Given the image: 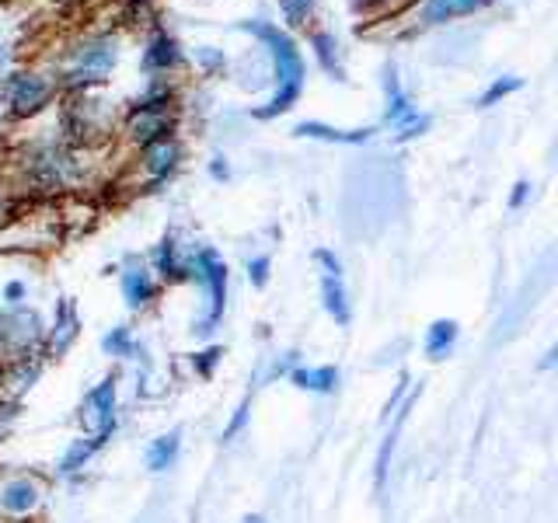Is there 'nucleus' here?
Wrapping results in <instances>:
<instances>
[{"instance_id":"obj_6","label":"nucleus","mask_w":558,"mask_h":523,"mask_svg":"<svg viewBox=\"0 0 558 523\" xmlns=\"http://www.w3.org/2000/svg\"><path fill=\"white\" fill-rule=\"evenodd\" d=\"M81 419L91 433L116 436L119 429V374H109L95 384L81 401Z\"/></svg>"},{"instance_id":"obj_33","label":"nucleus","mask_w":558,"mask_h":523,"mask_svg":"<svg viewBox=\"0 0 558 523\" xmlns=\"http://www.w3.org/2000/svg\"><path fill=\"white\" fill-rule=\"evenodd\" d=\"M279 7H283L290 25H304L307 14H311V7H314V0H279Z\"/></svg>"},{"instance_id":"obj_10","label":"nucleus","mask_w":558,"mask_h":523,"mask_svg":"<svg viewBox=\"0 0 558 523\" xmlns=\"http://www.w3.org/2000/svg\"><path fill=\"white\" fill-rule=\"evenodd\" d=\"M419 394H422V388H419V391L412 388V391H409V398H405L402 405L395 408V415H391V419H388V433H384L381 447H377V464H374V492H384V485H388L391 454H395V447H398V436H402V429H405V422H409V412H412V408H416Z\"/></svg>"},{"instance_id":"obj_28","label":"nucleus","mask_w":558,"mask_h":523,"mask_svg":"<svg viewBox=\"0 0 558 523\" xmlns=\"http://www.w3.org/2000/svg\"><path fill=\"white\" fill-rule=\"evenodd\" d=\"M314 49H318V60H321V67L328 70L332 77H342V67H339V56H335V39L328 32H318L314 35Z\"/></svg>"},{"instance_id":"obj_40","label":"nucleus","mask_w":558,"mask_h":523,"mask_svg":"<svg viewBox=\"0 0 558 523\" xmlns=\"http://www.w3.org/2000/svg\"><path fill=\"white\" fill-rule=\"evenodd\" d=\"M555 360H558V346H552V349L545 353V360H541V370H552Z\"/></svg>"},{"instance_id":"obj_32","label":"nucleus","mask_w":558,"mask_h":523,"mask_svg":"<svg viewBox=\"0 0 558 523\" xmlns=\"http://www.w3.org/2000/svg\"><path fill=\"white\" fill-rule=\"evenodd\" d=\"M517 88H520V81H517V77H506V81H496L489 91H485V95H482V102H478V105H482V109H489V105H496L499 98L513 95V91H517Z\"/></svg>"},{"instance_id":"obj_11","label":"nucleus","mask_w":558,"mask_h":523,"mask_svg":"<svg viewBox=\"0 0 558 523\" xmlns=\"http://www.w3.org/2000/svg\"><path fill=\"white\" fill-rule=\"evenodd\" d=\"M116 67V46L109 39L88 42L74 53V67H70V81L88 84V81H105V74Z\"/></svg>"},{"instance_id":"obj_20","label":"nucleus","mask_w":558,"mask_h":523,"mask_svg":"<svg viewBox=\"0 0 558 523\" xmlns=\"http://www.w3.org/2000/svg\"><path fill=\"white\" fill-rule=\"evenodd\" d=\"M178 454H182V429H168L157 440H150L147 447V468L154 475H164L168 468H175Z\"/></svg>"},{"instance_id":"obj_25","label":"nucleus","mask_w":558,"mask_h":523,"mask_svg":"<svg viewBox=\"0 0 558 523\" xmlns=\"http://www.w3.org/2000/svg\"><path fill=\"white\" fill-rule=\"evenodd\" d=\"M143 63H147L150 70H168L171 63H178V49H175V42L168 39V35H157L154 42H150V49H147V56H143Z\"/></svg>"},{"instance_id":"obj_14","label":"nucleus","mask_w":558,"mask_h":523,"mask_svg":"<svg viewBox=\"0 0 558 523\" xmlns=\"http://www.w3.org/2000/svg\"><path fill=\"white\" fill-rule=\"evenodd\" d=\"M150 269H154V276L164 279V283H185V279H192V259L182 255V245L175 241V234H168V238L154 248Z\"/></svg>"},{"instance_id":"obj_12","label":"nucleus","mask_w":558,"mask_h":523,"mask_svg":"<svg viewBox=\"0 0 558 523\" xmlns=\"http://www.w3.org/2000/svg\"><path fill=\"white\" fill-rule=\"evenodd\" d=\"M4 95L14 116H32V112H39L49 102V84L39 74H11Z\"/></svg>"},{"instance_id":"obj_30","label":"nucleus","mask_w":558,"mask_h":523,"mask_svg":"<svg viewBox=\"0 0 558 523\" xmlns=\"http://www.w3.org/2000/svg\"><path fill=\"white\" fill-rule=\"evenodd\" d=\"M245 269H248V283H252L255 290H262V286H269V272H273V259H269V255H252Z\"/></svg>"},{"instance_id":"obj_38","label":"nucleus","mask_w":558,"mask_h":523,"mask_svg":"<svg viewBox=\"0 0 558 523\" xmlns=\"http://www.w3.org/2000/svg\"><path fill=\"white\" fill-rule=\"evenodd\" d=\"M527 196H531V182H517L510 192V210H520V206L527 203Z\"/></svg>"},{"instance_id":"obj_13","label":"nucleus","mask_w":558,"mask_h":523,"mask_svg":"<svg viewBox=\"0 0 558 523\" xmlns=\"http://www.w3.org/2000/svg\"><path fill=\"white\" fill-rule=\"evenodd\" d=\"M42 370H46V356H25V360H14L7 367H0V394L21 401L42 381Z\"/></svg>"},{"instance_id":"obj_3","label":"nucleus","mask_w":558,"mask_h":523,"mask_svg":"<svg viewBox=\"0 0 558 523\" xmlns=\"http://www.w3.org/2000/svg\"><path fill=\"white\" fill-rule=\"evenodd\" d=\"M192 279H199L206 290V314L196 321V335L210 339L227 311V262L213 248H199L192 255Z\"/></svg>"},{"instance_id":"obj_19","label":"nucleus","mask_w":558,"mask_h":523,"mask_svg":"<svg viewBox=\"0 0 558 523\" xmlns=\"http://www.w3.org/2000/svg\"><path fill=\"white\" fill-rule=\"evenodd\" d=\"M130 136L140 147H147V143H154V140H164V136H171V119L164 116L161 109H137L130 119Z\"/></svg>"},{"instance_id":"obj_22","label":"nucleus","mask_w":558,"mask_h":523,"mask_svg":"<svg viewBox=\"0 0 558 523\" xmlns=\"http://www.w3.org/2000/svg\"><path fill=\"white\" fill-rule=\"evenodd\" d=\"M102 353L112 356V360H133L140 353L137 335H133L130 325H116L112 332L102 335Z\"/></svg>"},{"instance_id":"obj_34","label":"nucleus","mask_w":558,"mask_h":523,"mask_svg":"<svg viewBox=\"0 0 558 523\" xmlns=\"http://www.w3.org/2000/svg\"><path fill=\"white\" fill-rule=\"evenodd\" d=\"M300 363V353H283V356H276L273 363H269V370H266V377L262 381H276V377H290V370L297 367Z\"/></svg>"},{"instance_id":"obj_23","label":"nucleus","mask_w":558,"mask_h":523,"mask_svg":"<svg viewBox=\"0 0 558 523\" xmlns=\"http://www.w3.org/2000/svg\"><path fill=\"white\" fill-rule=\"evenodd\" d=\"M482 4H485V0H426V7H422V18H426L429 25H440V21L471 14L475 7H482Z\"/></svg>"},{"instance_id":"obj_29","label":"nucleus","mask_w":558,"mask_h":523,"mask_svg":"<svg viewBox=\"0 0 558 523\" xmlns=\"http://www.w3.org/2000/svg\"><path fill=\"white\" fill-rule=\"evenodd\" d=\"M18 419H21V401L18 398H7V394H0V443H4L7 436L14 433Z\"/></svg>"},{"instance_id":"obj_27","label":"nucleus","mask_w":558,"mask_h":523,"mask_svg":"<svg viewBox=\"0 0 558 523\" xmlns=\"http://www.w3.org/2000/svg\"><path fill=\"white\" fill-rule=\"evenodd\" d=\"M248 415H252V394H245V398L238 401V408H234V415L227 419V426H224V433H220V440H224V443L238 440V436L245 433V426H248Z\"/></svg>"},{"instance_id":"obj_36","label":"nucleus","mask_w":558,"mask_h":523,"mask_svg":"<svg viewBox=\"0 0 558 523\" xmlns=\"http://www.w3.org/2000/svg\"><path fill=\"white\" fill-rule=\"evenodd\" d=\"M426 126H429V116H412L409 123L398 126V130H402V133H398V140H412V136H419Z\"/></svg>"},{"instance_id":"obj_2","label":"nucleus","mask_w":558,"mask_h":523,"mask_svg":"<svg viewBox=\"0 0 558 523\" xmlns=\"http://www.w3.org/2000/svg\"><path fill=\"white\" fill-rule=\"evenodd\" d=\"M42 342H46V321L35 307H0V367L25 356H42Z\"/></svg>"},{"instance_id":"obj_17","label":"nucleus","mask_w":558,"mask_h":523,"mask_svg":"<svg viewBox=\"0 0 558 523\" xmlns=\"http://www.w3.org/2000/svg\"><path fill=\"white\" fill-rule=\"evenodd\" d=\"M178 161H182V147H178L175 136H164V140H154L143 147V171H147L154 182L168 178L171 171L178 168Z\"/></svg>"},{"instance_id":"obj_4","label":"nucleus","mask_w":558,"mask_h":523,"mask_svg":"<svg viewBox=\"0 0 558 523\" xmlns=\"http://www.w3.org/2000/svg\"><path fill=\"white\" fill-rule=\"evenodd\" d=\"M46 506V482L35 471H14L0 482V517L7 523L35 520Z\"/></svg>"},{"instance_id":"obj_16","label":"nucleus","mask_w":558,"mask_h":523,"mask_svg":"<svg viewBox=\"0 0 558 523\" xmlns=\"http://www.w3.org/2000/svg\"><path fill=\"white\" fill-rule=\"evenodd\" d=\"M339 367H332V363H321V367H307V363H297V367L290 370V384L297 391H307V394H335L339 391Z\"/></svg>"},{"instance_id":"obj_5","label":"nucleus","mask_w":558,"mask_h":523,"mask_svg":"<svg viewBox=\"0 0 558 523\" xmlns=\"http://www.w3.org/2000/svg\"><path fill=\"white\" fill-rule=\"evenodd\" d=\"M314 262H318V269H321L318 283H321V304H325L328 318L339 328H349V321H353V300H349V290H346L342 262L335 259V252H328V248H318V252H314Z\"/></svg>"},{"instance_id":"obj_35","label":"nucleus","mask_w":558,"mask_h":523,"mask_svg":"<svg viewBox=\"0 0 558 523\" xmlns=\"http://www.w3.org/2000/svg\"><path fill=\"white\" fill-rule=\"evenodd\" d=\"M28 300V286L21 283V279H11V283L4 286V304L14 307V304H25Z\"/></svg>"},{"instance_id":"obj_41","label":"nucleus","mask_w":558,"mask_h":523,"mask_svg":"<svg viewBox=\"0 0 558 523\" xmlns=\"http://www.w3.org/2000/svg\"><path fill=\"white\" fill-rule=\"evenodd\" d=\"M199 60H203L206 67H217V63H224V60H220L217 53H210V49H203V53H199Z\"/></svg>"},{"instance_id":"obj_7","label":"nucleus","mask_w":558,"mask_h":523,"mask_svg":"<svg viewBox=\"0 0 558 523\" xmlns=\"http://www.w3.org/2000/svg\"><path fill=\"white\" fill-rule=\"evenodd\" d=\"M25 171H28V178H32L35 189H42V192L67 189V185L77 182V164H74V157L63 154V150H56V147L35 150V154L25 161Z\"/></svg>"},{"instance_id":"obj_18","label":"nucleus","mask_w":558,"mask_h":523,"mask_svg":"<svg viewBox=\"0 0 558 523\" xmlns=\"http://www.w3.org/2000/svg\"><path fill=\"white\" fill-rule=\"evenodd\" d=\"M457 339H461V325H457L454 318H436L433 325L426 328V335H422V353L433 363H440L454 353Z\"/></svg>"},{"instance_id":"obj_42","label":"nucleus","mask_w":558,"mask_h":523,"mask_svg":"<svg viewBox=\"0 0 558 523\" xmlns=\"http://www.w3.org/2000/svg\"><path fill=\"white\" fill-rule=\"evenodd\" d=\"M241 523H266V520H262V517H245Z\"/></svg>"},{"instance_id":"obj_15","label":"nucleus","mask_w":558,"mask_h":523,"mask_svg":"<svg viewBox=\"0 0 558 523\" xmlns=\"http://www.w3.org/2000/svg\"><path fill=\"white\" fill-rule=\"evenodd\" d=\"M109 440H112L109 433H88V436H77V440L67 447V454L60 457V464H56V475H63V478L81 475V471L88 468V464L95 461L98 454H102L105 443H109Z\"/></svg>"},{"instance_id":"obj_39","label":"nucleus","mask_w":558,"mask_h":523,"mask_svg":"<svg viewBox=\"0 0 558 523\" xmlns=\"http://www.w3.org/2000/svg\"><path fill=\"white\" fill-rule=\"evenodd\" d=\"M210 175L217 178V182H224V178L231 175V168H227V161H224V157H213V164H210Z\"/></svg>"},{"instance_id":"obj_21","label":"nucleus","mask_w":558,"mask_h":523,"mask_svg":"<svg viewBox=\"0 0 558 523\" xmlns=\"http://www.w3.org/2000/svg\"><path fill=\"white\" fill-rule=\"evenodd\" d=\"M297 136H307V140H325V143H346V147H356V143H367L374 130H335V126H325V123H300Z\"/></svg>"},{"instance_id":"obj_43","label":"nucleus","mask_w":558,"mask_h":523,"mask_svg":"<svg viewBox=\"0 0 558 523\" xmlns=\"http://www.w3.org/2000/svg\"><path fill=\"white\" fill-rule=\"evenodd\" d=\"M0 523H7V520H4V517H0Z\"/></svg>"},{"instance_id":"obj_26","label":"nucleus","mask_w":558,"mask_h":523,"mask_svg":"<svg viewBox=\"0 0 558 523\" xmlns=\"http://www.w3.org/2000/svg\"><path fill=\"white\" fill-rule=\"evenodd\" d=\"M220 360H224V346H217V342H210V346H203L199 353H192V374L203 377V381H210L213 374H217Z\"/></svg>"},{"instance_id":"obj_1","label":"nucleus","mask_w":558,"mask_h":523,"mask_svg":"<svg viewBox=\"0 0 558 523\" xmlns=\"http://www.w3.org/2000/svg\"><path fill=\"white\" fill-rule=\"evenodd\" d=\"M245 32H255L262 42L269 46V53H273V63H276V95L273 102L266 105V109H259L255 116L259 119H273L279 112H286L293 102L300 98V88H304V63H300V53L297 46H293V39L286 32H279L276 25H262V21H248Z\"/></svg>"},{"instance_id":"obj_9","label":"nucleus","mask_w":558,"mask_h":523,"mask_svg":"<svg viewBox=\"0 0 558 523\" xmlns=\"http://www.w3.org/2000/svg\"><path fill=\"white\" fill-rule=\"evenodd\" d=\"M81 339V314H77V304L70 297L56 300L53 311V325H46V342H42V356L46 360H60L74 349V342Z\"/></svg>"},{"instance_id":"obj_24","label":"nucleus","mask_w":558,"mask_h":523,"mask_svg":"<svg viewBox=\"0 0 558 523\" xmlns=\"http://www.w3.org/2000/svg\"><path fill=\"white\" fill-rule=\"evenodd\" d=\"M384 88H388V123H395V126L409 123V119L416 116V109L409 105V95H405L402 84H398L395 70H388V77H384Z\"/></svg>"},{"instance_id":"obj_31","label":"nucleus","mask_w":558,"mask_h":523,"mask_svg":"<svg viewBox=\"0 0 558 523\" xmlns=\"http://www.w3.org/2000/svg\"><path fill=\"white\" fill-rule=\"evenodd\" d=\"M409 391H412V377L409 374H402L398 377V384H395V391H391V398L384 401V412H381V422H388L391 415H395V408L402 405L405 398H409Z\"/></svg>"},{"instance_id":"obj_37","label":"nucleus","mask_w":558,"mask_h":523,"mask_svg":"<svg viewBox=\"0 0 558 523\" xmlns=\"http://www.w3.org/2000/svg\"><path fill=\"white\" fill-rule=\"evenodd\" d=\"M11 217H14V196H11V189L0 182V227H4Z\"/></svg>"},{"instance_id":"obj_8","label":"nucleus","mask_w":558,"mask_h":523,"mask_svg":"<svg viewBox=\"0 0 558 523\" xmlns=\"http://www.w3.org/2000/svg\"><path fill=\"white\" fill-rule=\"evenodd\" d=\"M119 290H123V300L130 311H147L161 297V279L154 276V269L143 259L126 255L123 265H119Z\"/></svg>"}]
</instances>
